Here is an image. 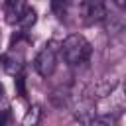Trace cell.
Masks as SVG:
<instances>
[{
  "mask_svg": "<svg viewBox=\"0 0 126 126\" xmlns=\"http://www.w3.org/2000/svg\"><path fill=\"white\" fill-rule=\"evenodd\" d=\"M35 20H37V14H35V10L26 6L24 14H22V16H20V20H18V26L22 28V32H28V30H30V28L35 24Z\"/></svg>",
  "mask_w": 126,
  "mask_h": 126,
  "instance_id": "6",
  "label": "cell"
},
{
  "mask_svg": "<svg viewBox=\"0 0 126 126\" xmlns=\"http://www.w3.org/2000/svg\"><path fill=\"white\" fill-rule=\"evenodd\" d=\"M65 2H67L69 8H79V6L83 4V0H65Z\"/></svg>",
  "mask_w": 126,
  "mask_h": 126,
  "instance_id": "11",
  "label": "cell"
},
{
  "mask_svg": "<svg viewBox=\"0 0 126 126\" xmlns=\"http://www.w3.org/2000/svg\"><path fill=\"white\" fill-rule=\"evenodd\" d=\"M110 2L116 4V6H122V8H124V0H110Z\"/></svg>",
  "mask_w": 126,
  "mask_h": 126,
  "instance_id": "13",
  "label": "cell"
},
{
  "mask_svg": "<svg viewBox=\"0 0 126 126\" xmlns=\"http://www.w3.org/2000/svg\"><path fill=\"white\" fill-rule=\"evenodd\" d=\"M57 53H59V43L57 41H47L41 49H39V53L35 55V59H33V67H35V71H37V75H41V77H51L53 75V71H55V67H57Z\"/></svg>",
  "mask_w": 126,
  "mask_h": 126,
  "instance_id": "2",
  "label": "cell"
},
{
  "mask_svg": "<svg viewBox=\"0 0 126 126\" xmlns=\"http://www.w3.org/2000/svg\"><path fill=\"white\" fill-rule=\"evenodd\" d=\"M2 102H4V87L0 85V104H2Z\"/></svg>",
  "mask_w": 126,
  "mask_h": 126,
  "instance_id": "12",
  "label": "cell"
},
{
  "mask_svg": "<svg viewBox=\"0 0 126 126\" xmlns=\"http://www.w3.org/2000/svg\"><path fill=\"white\" fill-rule=\"evenodd\" d=\"M59 51L65 59L67 65H81L91 57V43L87 41L85 35L81 33H71L69 37L63 39V43H59Z\"/></svg>",
  "mask_w": 126,
  "mask_h": 126,
  "instance_id": "1",
  "label": "cell"
},
{
  "mask_svg": "<svg viewBox=\"0 0 126 126\" xmlns=\"http://www.w3.org/2000/svg\"><path fill=\"white\" fill-rule=\"evenodd\" d=\"M2 65H4V71L8 75H14V77L24 69V47L20 43V37L14 35L8 53L2 57Z\"/></svg>",
  "mask_w": 126,
  "mask_h": 126,
  "instance_id": "3",
  "label": "cell"
},
{
  "mask_svg": "<svg viewBox=\"0 0 126 126\" xmlns=\"http://www.w3.org/2000/svg\"><path fill=\"white\" fill-rule=\"evenodd\" d=\"M10 116H12L10 110H2V112H0V126H2V124H8V122H10Z\"/></svg>",
  "mask_w": 126,
  "mask_h": 126,
  "instance_id": "10",
  "label": "cell"
},
{
  "mask_svg": "<svg viewBox=\"0 0 126 126\" xmlns=\"http://www.w3.org/2000/svg\"><path fill=\"white\" fill-rule=\"evenodd\" d=\"M67 10H69V6H67L65 0H51V12H53L59 20H63V18L67 16Z\"/></svg>",
  "mask_w": 126,
  "mask_h": 126,
  "instance_id": "8",
  "label": "cell"
},
{
  "mask_svg": "<svg viewBox=\"0 0 126 126\" xmlns=\"http://www.w3.org/2000/svg\"><path fill=\"white\" fill-rule=\"evenodd\" d=\"M0 41H2V33H0Z\"/></svg>",
  "mask_w": 126,
  "mask_h": 126,
  "instance_id": "14",
  "label": "cell"
},
{
  "mask_svg": "<svg viewBox=\"0 0 126 126\" xmlns=\"http://www.w3.org/2000/svg\"><path fill=\"white\" fill-rule=\"evenodd\" d=\"M39 118H41V110H39V106H32L28 112H26V116L22 118V124H26V126H35L37 122H39Z\"/></svg>",
  "mask_w": 126,
  "mask_h": 126,
  "instance_id": "7",
  "label": "cell"
},
{
  "mask_svg": "<svg viewBox=\"0 0 126 126\" xmlns=\"http://www.w3.org/2000/svg\"><path fill=\"white\" fill-rule=\"evenodd\" d=\"M26 10V2L24 0H6L4 2V16H6V22L8 24H18L20 16L24 14Z\"/></svg>",
  "mask_w": 126,
  "mask_h": 126,
  "instance_id": "5",
  "label": "cell"
},
{
  "mask_svg": "<svg viewBox=\"0 0 126 126\" xmlns=\"http://www.w3.org/2000/svg\"><path fill=\"white\" fill-rule=\"evenodd\" d=\"M16 87H18V93H20V96H26V85H24V77L18 73L16 75Z\"/></svg>",
  "mask_w": 126,
  "mask_h": 126,
  "instance_id": "9",
  "label": "cell"
},
{
  "mask_svg": "<svg viewBox=\"0 0 126 126\" xmlns=\"http://www.w3.org/2000/svg\"><path fill=\"white\" fill-rule=\"evenodd\" d=\"M85 16H87V22L89 24H98V22H104V16H106V0H87V8H85Z\"/></svg>",
  "mask_w": 126,
  "mask_h": 126,
  "instance_id": "4",
  "label": "cell"
}]
</instances>
